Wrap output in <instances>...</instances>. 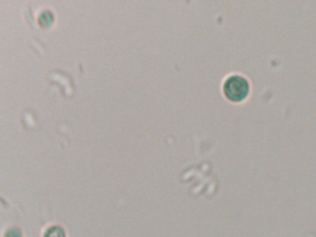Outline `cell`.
<instances>
[{
    "mask_svg": "<svg viewBox=\"0 0 316 237\" xmlns=\"http://www.w3.org/2000/svg\"><path fill=\"white\" fill-rule=\"evenodd\" d=\"M250 85L247 80L239 75H233L223 84V92L228 99L232 101H242L247 98Z\"/></svg>",
    "mask_w": 316,
    "mask_h": 237,
    "instance_id": "1",
    "label": "cell"
},
{
    "mask_svg": "<svg viewBox=\"0 0 316 237\" xmlns=\"http://www.w3.org/2000/svg\"><path fill=\"white\" fill-rule=\"evenodd\" d=\"M44 237H65V232L61 228L53 226L44 232Z\"/></svg>",
    "mask_w": 316,
    "mask_h": 237,
    "instance_id": "2",
    "label": "cell"
}]
</instances>
